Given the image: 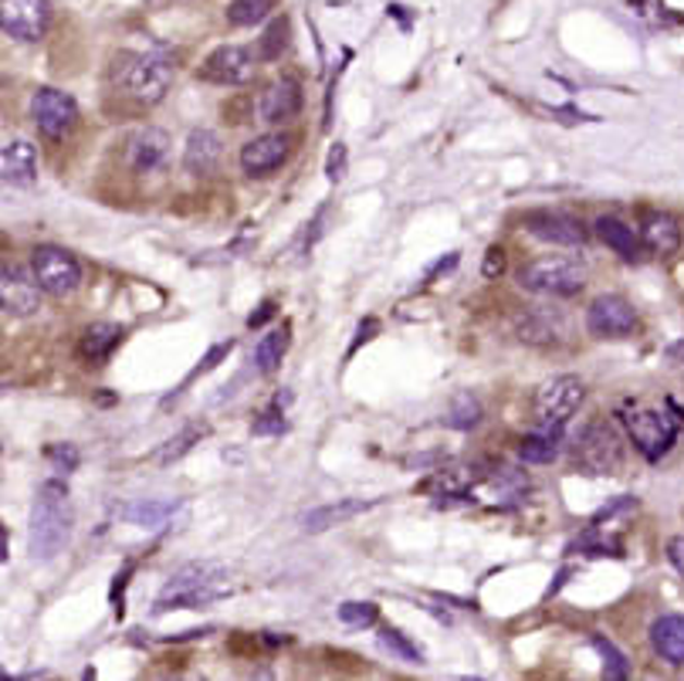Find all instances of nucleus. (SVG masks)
I'll list each match as a JSON object with an SVG mask.
<instances>
[{
  "instance_id": "obj_31",
  "label": "nucleus",
  "mask_w": 684,
  "mask_h": 681,
  "mask_svg": "<svg viewBox=\"0 0 684 681\" xmlns=\"http://www.w3.org/2000/svg\"><path fill=\"white\" fill-rule=\"evenodd\" d=\"M176 502H136L126 509V519L143 525V530H157V525H163L170 515H173Z\"/></svg>"
},
{
  "instance_id": "obj_4",
  "label": "nucleus",
  "mask_w": 684,
  "mask_h": 681,
  "mask_svg": "<svg viewBox=\"0 0 684 681\" xmlns=\"http://www.w3.org/2000/svg\"><path fill=\"white\" fill-rule=\"evenodd\" d=\"M624 424L631 430V441L647 461H658L677 438L681 430V414L664 404V408H634L624 414Z\"/></svg>"
},
{
  "instance_id": "obj_1",
  "label": "nucleus",
  "mask_w": 684,
  "mask_h": 681,
  "mask_svg": "<svg viewBox=\"0 0 684 681\" xmlns=\"http://www.w3.org/2000/svg\"><path fill=\"white\" fill-rule=\"evenodd\" d=\"M176 75V65L163 51H122L112 65V82L122 96L143 106H157Z\"/></svg>"
},
{
  "instance_id": "obj_38",
  "label": "nucleus",
  "mask_w": 684,
  "mask_h": 681,
  "mask_svg": "<svg viewBox=\"0 0 684 681\" xmlns=\"http://www.w3.org/2000/svg\"><path fill=\"white\" fill-rule=\"evenodd\" d=\"M231 346H234V343H221V346H213V350H210V353L204 356V363H200V366L194 369V374H191V377H200V374H207V369H213V366H217V360H221V356H228V353H231Z\"/></svg>"
},
{
  "instance_id": "obj_10",
  "label": "nucleus",
  "mask_w": 684,
  "mask_h": 681,
  "mask_svg": "<svg viewBox=\"0 0 684 681\" xmlns=\"http://www.w3.org/2000/svg\"><path fill=\"white\" fill-rule=\"evenodd\" d=\"M48 21H51L48 0H0V27L14 41L45 38Z\"/></svg>"
},
{
  "instance_id": "obj_24",
  "label": "nucleus",
  "mask_w": 684,
  "mask_h": 681,
  "mask_svg": "<svg viewBox=\"0 0 684 681\" xmlns=\"http://www.w3.org/2000/svg\"><path fill=\"white\" fill-rule=\"evenodd\" d=\"M597 234H600V241L607 244V247H613V252L624 258V262H634L637 258V252H640V241H637V234H634V228L631 224H624L620 218H597Z\"/></svg>"
},
{
  "instance_id": "obj_7",
  "label": "nucleus",
  "mask_w": 684,
  "mask_h": 681,
  "mask_svg": "<svg viewBox=\"0 0 684 681\" xmlns=\"http://www.w3.org/2000/svg\"><path fill=\"white\" fill-rule=\"evenodd\" d=\"M620 458H624V448H620V438L610 424H589L573 448L576 469L586 475H613L620 469Z\"/></svg>"
},
{
  "instance_id": "obj_5",
  "label": "nucleus",
  "mask_w": 684,
  "mask_h": 681,
  "mask_svg": "<svg viewBox=\"0 0 684 681\" xmlns=\"http://www.w3.org/2000/svg\"><path fill=\"white\" fill-rule=\"evenodd\" d=\"M515 278L522 289L539 295H576L586 285L583 265L570 258H539L533 265H525Z\"/></svg>"
},
{
  "instance_id": "obj_16",
  "label": "nucleus",
  "mask_w": 684,
  "mask_h": 681,
  "mask_svg": "<svg viewBox=\"0 0 684 681\" xmlns=\"http://www.w3.org/2000/svg\"><path fill=\"white\" fill-rule=\"evenodd\" d=\"M258 112H261V122H268V126H278V122L295 119L302 112V85L295 78H278V82H271L261 92Z\"/></svg>"
},
{
  "instance_id": "obj_3",
  "label": "nucleus",
  "mask_w": 684,
  "mask_h": 681,
  "mask_svg": "<svg viewBox=\"0 0 684 681\" xmlns=\"http://www.w3.org/2000/svg\"><path fill=\"white\" fill-rule=\"evenodd\" d=\"M224 580H228V570L221 563H210V560H200V563H186L180 567L167 586L157 597V613H167V610H191V607H204L217 597H224Z\"/></svg>"
},
{
  "instance_id": "obj_25",
  "label": "nucleus",
  "mask_w": 684,
  "mask_h": 681,
  "mask_svg": "<svg viewBox=\"0 0 684 681\" xmlns=\"http://www.w3.org/2000/svg\"><path fill=\"white\" fill-rule=\"evenodd\" d=\"M119 339H122V329L115 323H96V326H88L82 332V356L88 363H102L115 346H119Z\"/></svg>"
},
{
  "instance_id": "obj_32",
  "label": "nucleus",
  "mask_w": 684,
  "mask_h": 681,
  "mask_svg": "<svg viewBox=\"0 0 684 681\" xmlns=\"http://www.w3.org/2000/svg\"><path fill=\"white\" fill-rule=\"evenodd\" d=\"M380 644L387 647V652H390L393 658H400V661H411V665H420V661H424L420 647H417L414 641H407V634H400V631H393V628H383V631H380Z\"/></svg>"
},
{
  "instance_id": "obj_36",
  "label": "nucleus",
  "mask_w": 684,
  "mask_h": 681,
  "mask_svg": "<svg viewBox=\"0 0 684 681\" xmlns=\"http://www.w3.org/2000/svg\"><path fill=\"white\" fill-rule=\"evenodd\" d=\"M282 430H285V417L278 414L274 408L265 411V414L255 421V435H282Z\"/></svg>"
},
{
  "instance_id": "obj_19",
  "label": "nucleus",
  "mask_w": 684,
  "mask_h": 681,
  "mask_svg": "<svg viewBox=\"0 0 684 681\" xmlns=\"http://www.w3.org/2000/svg\"><path fill=\"white\" fill-rule=\"evenodd\" d=\"M224 157V146H221V136L210 133V130H194L186 136V146H183V170L194 173V177H210L217 170Z\"/></svg>"
},
{
  "instance_id": "obj_20",
  "label": "nucleus",
  "mask_w": 684,
  "mask_h": 681,
  "mask_svg": "<svg viewBox=\"0 0 684 681\" xmlns=\"http://www.w3.org/2000/svg\"><path fill=\"white\" fill-rule=\"evenodd\" d=\"M650 647L661 655L668 665H684V617L664 613L650 624Z\"/></svg>"
},
{
  "instance_id": "obj_22",
  "label": "nucleus",
  "mask_w": 684,
  "mask_h": 681,
  "mask_svg": "<svg viewBox=\"0 0 684 681\" xmlns=\"http://www.w3.org/2000/svg\"><path fill=\"white\" fill-rule=\"evenodd\" d=\"M377 502H363V499H342V502H332V506H319L313 509L305 519H302V530L305 533H322L329 530V525H342V522H350L353 515L372 509Z\"/></svg>"
},
{
  "instance_id": "obj_29",
  "label": "nucleus",
  "mask_w": 684,
  "mask_h": 681,
  "mask_svg": "<svg viewBox=\"0 0 684 681\" xmlns=\"http://www.w3.org/2000/svg\"><path fill=\"white\" fill-rule=\"evenodd\" d=\"M271 8H274V0H231V4H228V21L234 27H252V24L265 21Z\"/></svg>"
},
{
  "instance_id": "obj_27",
  "label": "nucleus",
  "mask_w": 684,
  "mask_h": 681,
  "mask_svg": "<svg viewBox=\"0 0 684 681\" xmlns=\"http://www.w3.org/2000/svg\"><path fill=\"white\" fill-rule=\"evenodd\" d=\"M478 421H481V404H478V400L472 393H457L451 400V411H448L444 424L454 427V430H472Z\"/></svg>"
},
{
  "instance_id": "obj_17",
  "label": "nucleus",
  "mask_w": 684,
  "mask_h": 681,
  "mask_svg": "<svg viewBox=\"0 0 684 681\" xmlns=\"http://www.w3.org/2000/svg\"><path fill=\"white\" fill-rule=\"evenodd\" d=\"M167 153H170V136L163 130H136L126 143V163L133 173H152L157 167H163L167 160Z\"/></svg>"
},
{
  "instance_id": "obj_11",
  "label": "nucleus",
  "mask_w": 684,
  "mask_h": 681,
  "mask_svg": "<svg viewBox=\"0 0 684 681\" xmlns=\"http://www.w3.org/2000/svg\"><path fill=\"white\" fill-rule=\"evenodd\" d=\"M634 326H637V313L624 295H600L586 308V329L600 339L631 336Z\"/></svg>"
},
{
  "instance_id": "obj_8",
  "label": "nucleus",
  "mask_w": 684,
  "mask_h": 681,
  "mask_svg": "<svg viewBox=\"0 0 684 681\" xmlns=\"http://www.w3.org/2000/svg\"><path fill=\"white\" fill-rule=\"evenodd\" d=\"M30 119H35V126L41 136L48 139H61L75 130L78 122V106L69 92L61 88H38L35 99H30Z\"/></svg>"
},
{
  "instance_id": "obj_2",
  "label": "nucleus",
  "mask_w": 684,
  "mask_h": 681,
  "mask_svg": "<svg viewBox=\"0 0 684 681\" xmlns=\"http://www.w3.org/2000/svg\"><path fill=\"white\" fill-rule=\"evenodd\" d=\"M72 536V506H69V488L65 482H45L38 488L35 509H30V552L35 560H51L65 549Z\"/></svg>"
},
{
  "instance_id": "obj_37",
  "label": "nucleus",
  "mask_w": 684,
  "mask_h": 681,
  "mask_svg": "<svg viewBox=\"0 0 684 681\" xmlns=\"http://www.w3.org/2000/svg\"><path fill=\"white\" fill-rule=\"evenodd\" d=\"M502 268H505V252L502 247H488V258H485V278H494V275H502Z\"/></svg>"
},
{
  "instance_id": "obj_30",
  "label": "nucleus",
  "mask_w": 684,
  "mask_h": 681,
  "mask_svg": "<svg viewBox=\"0 0 684 681\" xmlns=\"http://www.w3.org/2000/svg\"><path fill=\"white\" fill-rule=\"evenodd\" d=\"M207 435V424H191V427H183L176 438H170L163 448H160V454H157V461L160 464H170V461H176V458H183L186 451H191L200 438Z\"/></svg>"
},
{
  "instance_id": "obj_14",
  "label": "nucleus",
  "mask_w": 684,
  "mask_h": 681,
  "mask_svg": "<svg viewBox=\"0 0 684 681\" xmlns=\"http://www.w3.org/2000/svg\"><path fill=\"white\" fill-rule=\"evenodd\" d=\"M289 149H292V139L285 133H265V136H255L252 143H244L237 160L247 177H268L271 170H278L289 160Z\"/></svg>"
},
{
  "instance_id": "obj_33",
  "label": "nucleus",
  "mask_w": 684,
  "mask_h": 681,
  "mask_svg": "<svg viewBox=\"0 0 684 681\" xmlns=\"http://www.w3.org/2000/svg\"><path fill=\"white\" fill-rule=\"evenodd\" d=\"M594 641V647L603 655V661H607V678H613V681H624L627 674H631V665H627V658L616 652V647L610 644V641H603L600 634H594L589 637Z\"/></svg>"
},
{
  "instance_id": "obj_26",
  "label": "nucleus",
  "mask_w": 684,
  "mask_h": 681,
  "mask_svg": "<svg viewBox=\"0 0 684 681\" xmlns=\"http://www.w3.org/2000/svg\"><path fill=\"white\" fill-rule=\"evenodd\" d=\"M289 336H292V326L282 323V329H271L258 339V346H255V366H258V374H274L278 363H282V356L289 353Z\"/></svg>"
},
{
  "instance_id": "obj_35",
  "label": "nucleus",
  "mask_w": 684,
  "mask_h": 681,
  "mask_svg": "<svg viewBox=\"0 0 684 681\" xmlns=\"http://www.w3.org/2000/svg\"><path fill=\"white\" fill-rule=\"evenodd\" d=\"M326 177L335 183V180H342L346 177V146L342 143H335L332 149H329V163H326Z\"/></svg>"
},
{
  "instance_id": "obj_34",
  "label": "nucleus",
  "mask_w": 684,
  "mask_h": 681,
  "mask_svg": "<svg viewBox=\"0 0 684 681\" xmlns=\"http://www.w3.org/2000/svg\"><path fill=\"white\" fill-rule=\"evenodd\" d=\"M339 621L350 624V628H369L372 621H377V607L372 604H342L339 607Z\"/></svg>"
},
{
  "instance_id": "obj_9",
  "label": "nucleus",
  "mask_w": 684,
  "mask_h": 681,
  "mask_svg": "<svg viewBox=\"0 0 684 681\" xmlns=\"http://www.w3.org/2000/svg\"><path fill=\"white\" fill-rule=\"evenodd\" d=\"M583 397H586V387L579 377H570V374L552 377L536 393V414L542 424H566L579 411Z\"/></svg>"
},
{
  "instance_id": "obj_28",
  "label": "nucleus",
  "mask_w": 684,
  "mask_h": 681,
  "mask_svg": "<svg viewBox=\"0 0 684 681\" xmlns=\"http://www.w3.org/2000/svg\"><path fill=\"white\" fill-rule=\"evenodd\" d=\"M289 48V21L278 17L265 27V35L258 38V61H274L282 58V51Z\"/></svg>"
},
{
  "instance_id": "obj_40",
  "label": "nucleus",
  "mask_w": 684,
  "mask_h": 681,
  "mask_svg": "<svg viewBox=\"0 0 684 681\" xmlns=\"http://www.w3.org/2000/svg\"><path fill=\"white\" fill-rule=\"evenodd\" d=\"M271 316H274V302L268 299V302H261V305H258V313H255L252 319H247V326L258 329V326H261V323H268Z\"/></svg>"
},
{
  "instance_id": "obj_39",
  "label": "nucleus",
  "mask_w": 684,
  "mask_h": 681,
  "mask_svg": "<svg viewBox=\"0 0 684 681\" xmlns=\"http://www.w3.org/2000/svg\"><path fill=\"white\" fill-rule=\"evenodd\" d=\"M668 560L674 563V570L684 576V536H677V539H671L668 543Z\"/></svg>"
},
{
  "instance_id": "obj_18",
  "label": "nucleus",
  "mask_w": 684,
  "mask_h": 681,
  "mask_svg": "<svg viewBox=\"0 0 684 681\" xmlns=\"http://www.w3.org/2000/svg\"><path fill=\"white\" fill-rule=\"evenodd\" d=\"M0 177L11 187H30L38 177V157L27 139H8L0 149Z\"/></svg>"
},
{
  "instance_id": "obj_21",
  "label": "nucleus",
  "mask_w": 684,
  "mask_h": 681,
  "mask_svg": "<svg viewBox=\"0 0 684 681\" xmlns=\"http://www.w3.org/2000/svg\"><path fill=\"white\" fill-rule=\"evenodd\" d=\"M640 241H644L655 255L668 258V255L677 252V244H681V228H677V221L671 218V214L655 210V214H647L644 224H640Z\"/></svg>"
},
{
  "instance_id": "obj_23",
  "label": "nucleus",
  "mask_w": 684,
  "mask_h": 681,
  "mask_svg": "<svg viewBox=\"0 0 684 681\" xmlns=\"http://www.w3.org/2000/svg\"><path fill=\"white\" fill-rule=\"evenodd\" d=\"M559 445H563V424H542L522 441L518 454L525 461H533V464H549L555 454H559Z\"/></svg>"
},
{
  "instance_id": "obj_6",
  "label": "nucleus",
  "mask_w": 684,
  "mask_h": 681,
  "mask_svg": "<svg viewBox=\"0 0 684 681\" xmlns=\"http://www.w3.org/2000/svg\"><path fill=\"white\" fill-rule=\"evenodd\" d=\"M30 271H35L38 285L61 299V295H72L82 282V265L75 262L72 252H65V247L58 244H41L30 252Z\"/></svg>"
},
{
  "instance_id": "obj_15",
  "label": "nucleus",
  "mask_w": 684,
  "mask_h": 681,
  "mask_svg": "<svg viewBox=\"0 0 684 681\" xmlns=\"http://www.w3.org/2000/svg\"><path fill=\"white\" fill-rule=\"evenodd\" d=\"M525 228H528V234L546 241V244H559V247H583L586 244V228L576 218H570V214H559V210L528 214Z\"/></svg>"
},
{
  "instance_id": "obj_12",
  "label": "nucleus",
  "mask_w": 684,
  "mask_h": 681,
  "mask_svg": "<svg viewBox=\"0 0 684 681\" xmlns=\"http://www.w3.org/2000/svg\"><path fill=\"white\" fill-rule=\"evenodd\" d=\"M255 54L247 48H237V45H224L207 54L200 75L207 82H221V85H244L255 78Z\"/></svg>"
},
{
  "instance_id": "obj_13",
  "label": "nucleus",
  "mask_w": 684,
  "mask_h": 681,
  "mask_svg": "<svg viewBox=\"0 0 684 681\" xmlns=\"http://www.w3.org/2000/svg\"><path fill=\"white\" fill-rule=\"evenodd\" d=\"M41 285L35 271H24L17 265H4L0 271V302H4V313L8 316H30L38 313V299H41Z\"/></svg>"
},
{
  "instance_id": "obj_41",
  "label": "nucleus",
  "mask_w": 684,
  "mask_h": 681,
  "mask_svg": "<svg viewBox=\"0 0 684 681\" xmlns=\"http://www.w3.org/2000/svg\"><path fill=\"white\" fill-rule=\"evenodd\" d=\"M369 332H377V323H372V319H366V326H359V336H356V343H353V350H356L359 343H366V339H369Z\"/></svg>"
}]
</instances>
